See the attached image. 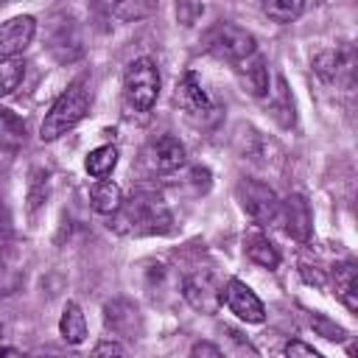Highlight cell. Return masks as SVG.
Listing matches in <instances>:
<instances>
[{
  "label": "cell",
  "mask_w": 358,
  "mask_h": 358,
  "mask_svg": "<svg viewBox=\"0 0 358 358\" xmlns=\"http://www.w3.org/2000/svg\"><path fill=\"white\" fill-rule=\"evenodd\" d=\"M92 106V92L87 87V78H76L48 109L42 126H39V137L42 140H56L62 134H67L73 126H78L87 112Z\"/></svg>",
  "instance_id": "6da1fadb"
},
{
  "label": "cell",
  "mask_w": 358,
  "mask_h": 358,
  "mask_svg": "<svg viewBox=\"0 0 358 358\" xmlns=\"http://www.w3.org/2000/svg\"><path fill=\"white\" fill-rule=\"evenodd\" d=\"M117 229L131 235H154L171 229V213L148 196H131L117 213Z\"/></svg>",
  "instance_id": "7a4b0ae2"
},
{
  "label": "cell",
  "mask_w": 358,
  "mask_h": 358,
  "mask_svg": "<svg viewBox=\"0 0 358 358\" xmlns=\"http://www.w3.org/2000/svg\"><path fill=\"white\" fill-rule=\"evenodd\" d=\"M204 42H207V50L213 56L227 59V62H235V64H241V62H246V59H252L257 53V39L246 28H241L235 22H218V25H213L207 31Z\"/></svg>",
  "instance_id": "3957f363"
},
{
  "label": "cell",
  "mask_w": 358,
  "mask_h": 358,
  "mask_svg": "<svg viewBox=\"0 0 358 358\" xmlns=\"http://www.w3.org/2000/svg\"><path fill=\"white\" fill-rule=\"evenodd\" d=\"M123 95L137 112H148L159 95V70L151 59H134L123 76Z\"/></svg>",
  "instance_id": "277c9868"
},
{
  "label": "cell",
  "mask_w": 358,
  "mask_h": 358,
  "mask_svg": "<svg viewBox=\"0 0 358 358\" xmlns=\"http://www.w3.org/2000/svg\"><path fill=\"white\" fill-rule=\"evenodd\" d=\"M313 73L333 87L341 90H352L358 84V48L341 45V48H330L322 50L313 59Z\"/></svg>",
  "instance_id": "5b68a950"
},
{
  "label": "cell",
  "mask_w": 358,
  "mask_h": 358,
  "mask_svg": "<svg viewBox=\"0 0 358 358\" xmlns=\"http://www.w3.org/2000/svg\"><path fill=\"white\" fill-rule=\"evenodd\" d=\"M238 199H241L243 213H246L255 224L266 227V224L280 221V207H282V201L277 199V193H274L266 182H260V179H243V182L238 185Z\"/></svg>",
  "instance_id": "8992f818"
},
{
  "label": "cell",
  "mask_w": 358,
  "mask_h": 358,
  "mask_svg": "<svg viewBox=\"0 0 358 358\" xmlns=\"http://www.w3.org/2000/svg\"><path fill=\"white\" fill-rule=\"evenodd\" d=\"M224 302H227V308H229L238 319H243V322H249V324H260V322L266 319V308H263V302L257 299V294H255L246 282H241V280H235V277L224 285Z\"/></svg>",
  "instance_id": "52a82bcc"
},
{
  "label": "cell",
  "mask_w": 358,
  "mask_h": 358,
  "mask_svg": "<svg viewBox=\"0 0 358 358\" xmlns=\"http://www.w3.org/2000/svg\"><path fill=\"white\" fill-rule=\"evenodd\" d=\"M103 319H106V327L115 333V336H123V338H140L143 333V316H140V308L129 299H112L103 305Z\"/></svg>",
  "instance_id": "ba28073f"
},
{
  "label": "cell",
  "mask_w": 358,
  "mask_h": 358,
  "mask_svg": "<svg viewBox=\"0 0 358 358\" xmlns=\"http://www.w3.org/2000/svg\"><path fill=\"white\" fill-rule=\"evenodd\" d=\"M280 221H282L285 235L305 243L310 238V229H313V215H310V204L305 201V196L291 193L280 207Z\"/></svg>",
  "instance_id": "9c48e42d"
},
{
  "label": "cell",
  "mask_w": 358,
  "mask_h": 358,
  "mask_svg": "<svg viewBox=\"0 0 358 358\" xmlns=\"http://www.w3.org/2000/svg\"><path fill=\"white\" fill-rule=\"evenodd\" d=\"M34 34H36V20L34 17L20 14V17L6 20L3 28H0V56L14 59L17 53H22L31 45Z\"/></svg>",
  "instance_id": "30bf717a"
},
{
  "label": "cell",
  "mask_w": 358,
  "mask_h": 358,
  "mask_svg": "<svg viewBox=\"0 0 358 358\" xmlns=\"http://www.w3.org/2000/svg\"><path fill=\"white\" fill-rule=\"evenodd\" d=\"M185 299L193 308L210 313L218 308V302H224V288L215 285V277L210 271H199V274L185 280Z\"/></svg>",
  "instance_id": "8fae6325"
},
{
  "label": "cell",
  "mask_w": 358,
  "mask_h": 358,
  "mask_svg": "<svg viewBox=\"0 0 358 358\" xmlns=\"http://www.w3.org/2000/svg\"><path fill=\"white\" fill-rule=\"evenodd\" d=\"M148 162L159 173H171L185 165V145L173 134H162L148 145Z\"/></svg>",
  "instance_id": "7c38bea8"
},
{
  "label": "cell",
  "mask_w": 358,
  "mask_h": 358,
  "mask_svg": "<svg viewBox=\"0 0 358 358\" xmlns=\"http://www.w3.org/2000/svg\"><path fill=\"white\" fill-rule=\"evenodd\" d=\"M330 277H333V285H336L338 299L350 310L358 313V263H352V260L336 263L333 271H330Z\"/></svg>",
  "instance_id": "4fadbf2b"
},
{
  "label": "cell",
  "mask_w": 358,
  "mask_h": 358,
  "mask_svg": "<svg viewBox=\"0 0 358 358\" xmlns=\"http://www.w3.org/2000/svg\"><path fill=\"white\" fill-rule=\"evenodd\" d=\"M238 73H241V81L243 87L255 95V98H263L268 92V67H266V59L260 53H255L252 59L241 62L238 64Z\"/></svg>",
  "instance_id": "5bb4252c"
},
{
  "label": "cell",
  "mask_w": 358,
  "mask_h": 358,
  "mask_svg": "<svg viewBox=\"0 0 358 358\" xmlns=\"http://www.w3.org/2000/svg\"><path fill=\"white\" fill-rule=\"evenodd\" d=\"M90 201H92V210L101 213V215H117L120 207H123V193L115 182H95L92 190H90Z\"/></svg>",
  "instance_id": "9a60e30c"
},
{
  "label": "cell",
  "mask_w": 358,
  "mask_h": 358,
  "mask_svg": "<svg viewBox=\"0 0 358 358\" xmlns=\"http://www.w3.org/2000/svg\"><path fill=\"white\" fill-rule=\"evenodd\" d=\"M243 246H246V255H249L252 263H257L263 268H277L280 266V252L263 232H249L243 238Z\"/></svg>",
  "instance_id": "2e32d148"
},
{
  "label": "cell",
  "mask_w": 358,
  "mask_h": 358,
  "mask_svg": "<svg viewBox=\"0 0 358 358\" xmlns=\"http://www.w3.org/2000/svg\"><path fill=\"white\" fill-rule=\"evenodd\" d=\"M59 333L67 344H81L87 338V319L81 313V308L76 302H67L59 319Z\"/></svg>",
  "instance_id": "e0dca14e"
},
{
  "label": "cell",
  "mask_w": 358,
  "mask_h": 358,
  "mask_svg": "<svg viewBox=\"0 0 358 358\" xmlns=\"http://www.w3.org/2000/svg\"><path fill=\"white\" fill-rule=\"evenodd\" d=\"M179 95H182V103L199 115H207L213 112V103H210V95L204 92L201 81L196 78V73H185L182 84H179Z\"/></svg>",
  "instance_id": "ac0fdd59"
},
{
  "label": "cell",
  "mask_w": 358,
  "mask_h": 358,
  "mask_svg": "<svg viewBox=\"0 0 358 358\" xmlns=\"http://www.w3.org/2000/svg\"><path fill=\"white\" fill-rule=\"evenodd\" d=\"M115 165H117V148H115V145H98V148H92V151L87 154V159H84L87 173L95 176V179H101V182L115 171Z\"/></svg>",
  "instance_id": "d6986e66"
},
{
  "label": "cell",
  "mask_w": 358,
  "mask_h": 358,
  "mask_svg": "<svg viewBox=\"0 0 358 358\" xmlns=\"http://www.w3.org/2000/svg\"><path fill=\"white\" fill-rule=\"evenodd\" d=\"M271 106H274L277 120H280L285 129L294 126V120H296V115H294V98H291V90H288V84H285L282 76L277 78V90H274V101H271Z\"/></svg>",
  "instance_id": "ffe728a7"
},
{
  "label": "cell",
  "mask_w": 358,
  "mask_h": 358,
  "mask_svg": "<svg viewBox=\"0 0 358 358\" xmlns=\"http://www.w3.org/2000/svg\"><path fill=\"white\" fill-rule=\"evenodd\" d=\"M263 11L274 22H294L305 11V3L302 0H268L263 3Z\"/></svg>",
  "instance_id": "44dd1931"
},
{
  "label": "cell",
  "mask_w": 358,
  "mask_h": 358,
  "mask_svg": "<svg viewBox=\"0 0 358 358\" xmlns=\"http://www.w3.org/2000/svg\"><path fill=\"white\" fill-rule=\"evenodd\" d=\"M22 73H25V62L22 59H3L0 62V76H3V95H11L17 90V84L22 81Z\"/></svg>",
  "instance_id": "7402d4cb"
},
{
  "label": "cell",
  "mask_w": 358,
  "mask_h": 358,
  "mask_svg": "<svg viewBox=\"0 0 358 358\" xmlns=\"http://www.w3.org/2000/svg\"><path fill=\"white\" fill-rule=\"evenodd\" d=\"M154 8H157L154 3H117V6H112V14L126 20V22H134V20L148 17Z\"/></svg>",
  "instance_id": "603a6c76"
},
{
  "label": "cell",
  "mask_w": 358,
  "mask_h": 358,
  "mask_svg": "<svg viewBox=\"0 0 358 358\" xmlns=\"http://www.w3.org/2000/svg\"><path fill=\"white\" fill-rule=\"evenodd\" d=\"M0 117H3V134H6V140L8 143H22L25 140V123L17 120L11 109H3Z\"/></svg>",
  "instance_id": "cb8c5ba5"
},
{
  "label": "cell",
  "mask_w": 358,
  "mask_h": 358,
  "mask_svg": "<svg viewBox=\"0 0 358 358\" xmlns=\"http://www.w3.org/2000/svg\"><path fill=\"white\" fill-rule=\"evenodd\" d=\"M201 14H204V6H201V3H179V6H176V20H179L182 25H193Z\"/></svg>",
  "instance_id": "d4e9b609"
},
{
  "label": "cell",
  "mask_w": 358,
  "mask_h": 358,
  "mask_svg": "<svg viewBox=\"0 0 358 358\" xmlns=\"http://www.w3.org/2000/svg\"><path fill=\"white\" fill-rule=\"evenodd\" d=\"M285 358H324L319 350H313L310 344H305V341H288L285 344Z\"/></svg>",
  "instance_id": "484cf974"
},
{
  "label": "cell",
  "mask_w": 358,
  "mask_h": 358,
  "mask_svg": "<svg viewBox=\"0 0 358 358\" xmlns=\"http://www.w3.org/2000/svg\"><path fill=\"white\" fill-rule=\"evenodd\" d=\"M313 327H316V330H319L324 338H333V341H344V336H347V333H344L338 324L327 322L324 316H313Z\"/></svg>",
  "instance_id": "4316f807"
},
{
  "label": "cell",
  "mask_w": 358,
  "mask_h": 358,
  "mask_svg": "<svg viewBox=\"0 0 358 358\" xmlns=\"http://www.w3.org/2000/svg\"><path fill=\"white\" fill-rule=\"evenodd\" d=\"M92 358H126V352H123V347L115 344V341H101V344H95Z\"/></svg>",
  "instance_id": "83f0119b"
},
{
  "label": "cell",
  "mask_w": 358,
  "mask_h": 358,
  "mask_svg": "<svg viewBox=\"0 0 358 358\" xmlns=\"http://www.w3.org/2000/svg\"><path fill=\"white\" fill-rule=\"evenodd\" d=\"M190 358H224V352L210 341H196L190 350Z\"/></svg>",
  "instance_id": "f1b7e54d"
},
{
  "label": "cell",
  "mask_w": 358,
  "mask_h": 358,
  "mask_svg": "<svg viewBox=\"0 0 358 358\" xmlns=\"http://www.w3.org/2000/svg\"><path fill=\"white\" fill-rule=\"evenodd\" d=\"M355 213H358V199H355Z\"/></svg>",
  "instance_id": "f546056e"
}]
</instances>
